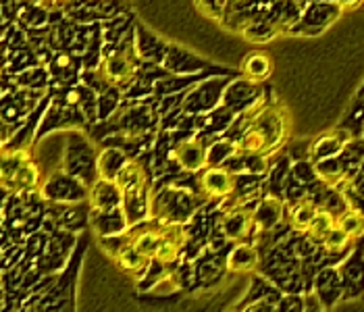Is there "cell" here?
I'll return each instance as SVG.
<instances>
[{
  "label": "cell",
  "mask_w": 364,
  "mask_h": 312,
  "mask_svg": "<svg viewBox=\"0 0 364 312\" xmlns=\"http://www.w3.org/2000/svg\"><path fill=\"white\" fill-rule=\"evenodd\" d=\"M337 225V215L329 208H318V213L314 215L310 227L306 229V237L310 242H323V237Z\"/></svg>",
  "instance_id": "cell-15"
},
{
  "label": "cell",
  "mask_w": 364,
  "mask_h": 312,
  "mask_svg": "<svg viewBox=\"0 0 364 312\" xmlns=\"http://www.w3.org/2000/svg\"><path fill=\"white\" fill-rule=\"evenodd\" d=\"M125 165H127L125 154H123L121 150H117V148H111V150H105V152L98 156V161H96V171H98V177H102V179H112V181H114V177L119 175V171L123 169Z\"/></svg>",
  "instance_id": "cell-14"
},
{
  "label": "cell",
  "mask_w": 364,
  "mask_h": 312,
  "mask_svg": "<svg viewBox=\"0 0 364 312\" xmlns=\"http://www.w3.org/2000/svg\"><path fill=\"white\" fill-rule=\"evenodd\" d=\"M242 73L250 82H264L273 73V60H271L269 55H264V53H252V55H248L246 60H244Z\"/></svg>",
  "instance_id": "cell-12"
},
{
  "label": "cell",
  "mask_w": 364,
  "mask_h": 312,
  "mask_svg": "<svg viewBox=\"0 0 364 312\" xmlns=\"http://www.w3.org/2000/svg\"><path fill=\"white\" fill-rule=\"evenodd\" d=\"M233 150H237V146L231 142L213 144V148H208V167H221Z\"/></svg>",
  "instance_id": "cell-20"
},
{
  "label": "cell",
  "mask_w": 364,
  "mask_h": 312,
  "mask_svg": "<svg viewBox=\"0 0 364 312\" xmlns=\"http://www.w3.org/2000/svg\"><path fill=\"white\" fill-rule=\"evenodd\" d=\"M173 161L179 165V169L188 173H198L204 167H208V148L202 138H192L173 152Z\"/></svg>",
  "instance_id": "cell-9"
},
{
  "label": "cell",
  "mask_w": 364,
  "mask_h": 312,
  "mask_svg": "<svg viewBox=\"0 0 364 312\" xmlns=\"http://www.w3.org/2000/svg\"><path fill=\"white\" fill-rule=\"evenodd\" d=\"M363 0H336V4L339 9H356Z\"/></svg>",
  "instance_id": "cell-21"
},
{
  "label": "cell",
  "mask_w": 364,
  "mask_h": 312,
  "mask_svg": "<svg viewBox=\"0 0 364 312\" xmlns=\"http://www.w3.org/2000/svg\"><path fill=\"white\" fill-rule=\"evenodd\" d=\"M316 213H318V206L314 202L302 200V202L291 206V210H289V225L296 231H300V233H306V229L310 227V223H312Z\"/></svg>",
  "instance_id": "cell-17"
},
{
  "label": "cell",
  "mask_w": 364,
  "mask_h": 312,
  "mask_svg": "<svg viewBox=\"0 0 364 312\" xmlns=\"http://www.w3.org/2000/svg\"><path fill=\"white\" fill-rule=\"evenodd\" d=\"M123 192L117 185V181L112 179H102L98 177L92 185H90V206L92 210L105 213V210H114V208H123Z\"/></svg>",
  "instance_id": "cell-6"
},
{
  "label": "cell",
  "mask_w": 364,
  "mask_h": 312,
  "mask_svg": "<svg viewBox=\"0 0 364 312\" xmlns=\"http://www.w3.org/2000/svg\"><path fill=\"white\" fill-rule=\"evenodd\" d=\"M136 75V60L132 58L129 50L112 53L102 60V77L109 85L129 84Z\"/></svg>",
  "instance_id": "cell-5"
},
{
  "label": "cell",
  "mask_w": 364,
  "mask_h": 312,
  "mask_svg": "<svg viewBox=\"0 0 364 312\" xmlns=\"http://www.w3.org/2000/svg\"><path fill=\"white\" fill-rule=\"evenodd\" d=\"M350 142V138L348 136H343V138H337V134H327V136H323V138H318L316 142L312 144V156H314V161H323V158H331V156H339V152L346 148V144Z\"/></svg>",
  "instance_id": "cell-16"
},
{
  "label": "cell",
  "mask_w": 364,
  "mask_h": 312,
  "mask_svg": "<svg viewBox=\"0 0 364 312\" xmlns=\"http://www.w3.org/2000/svg\"><path fill=\"white\" fill-rule=\"evenodd\" d=\"M287 131V123L283 119L279 109H267L260 113L254 121H250L248 129L240 136L237 140V152L242 154H264L273 150L283 140Z\"/></svg>",
  "instance_id": "cell-1"
},
{
  "label": "cell",
  "mask_w": 364,
  "mask_h": 312,
  "mask_svg": "<svg viewBox=\"0 0 364 312\" xmlns=\"http://www.w3.org/2000/svg\"><path fill=\"white\" fill-rule=\"evenodd\" d=\"M152 217L161 223H183L192 215V196L186 190L167 188L150 202Z\"/></svg>",
  "instance_id": "cell-2"
},
{
  "label": "cell",
  "mask_w": 364,
  "mask_h": 312,
  "mask_svg": "<svg viewBox=\"0 0 364 312\" xmlns=\"http://www.w3.org/2000/svg\"><path fill=\"white\" fill-rule=\"evenodd\" d=\"M2 150H4V138L0 136V152H2Z\"/></svg>",
  "instance_id": "cell-22"
},
{
  "label": "cell",
  "mask_w": 364,
  "mask_h": 312,
  "mask_svg": "<svg viewBox=\"0 0 364 312\" xmlns=\"http://www.w3.org/2000/svg\"><path fill=\"white\" fill-rule=\"evenodd\" d=\"M186 244V229L181 223H165L163 233H161V242L159 248L154 252V262H159L161 267L173 264L179 256V250Z\"/></svg>",
  "instance_id": "cell-7"
},
{
  "label": "cell",
  "mask_w": 364,
  "mask_h": 312,
  "mask_svg": "<svg viewBox=\"0 0 364 312\" xmlns=\"http://www.w3.org/2000/svg\"><path fill=\"white\" fill-rule=\"evenodd\" d=\"M235 173L225 167H206L198 177V188L208 200H225L235 192Z\"/></svg>",
  "instance_id": "cell-4"
},
{
  "label": "cell",
  "mask_w": 364,
  "mask_h": 312,
  "mask_svg": "<svg viewBox=\"0 0 364 312\" xmlns=\"http://www.w3.org/2000/svg\"><path fill=\"white\" fill-rule=\"evenodd\" d=\"M40 192H42V196L46 200H55V202H77V200L87 198L90 185H85L84 181H80L77 177H73L67 171L60 169L46 177V181L42 183Z\"/></svg>",
  "instance_id": "cell-3"
},
{
  "label": "cell",
  "mask_w": 364,
  "mask_h": 312,
  "mask_svg": "<svg viewBox=\"0 0 364 312\" xmlns=\"http://www.w3.org/2000/svg\"><path fill=\"white\" fill-rule=\"evenodd\" d=\"M337 225L343 229L348 235H352L354 240L363 237L364 235V213H358V210H343L337 215Z\"/></svg>",
  "instance_id": "cell-19"
},
{
  "label": "cell",
  "mask_w": 364,
  "mask_h": 312,
  "mask_svg": "<svg viewBox=\"0 0 364 312\" xmlns=\"http://www.w3.org/2000/svg\"><path fill=\"white\" fill-rule=\"evenodd\" d=\"M221 229L229 242L248 240L254 231V208H248V206L231 208L221 221Z\"/></svg>",
  "instance_id": "cell-8"
},
{
  "label": "cell",
  "mask_w": 364,
  "mask_h": 312,
  "mask_svg": "<svg viewBox=\"0 0 364 312\" xmlns=\"http://www.w3.org/2000/svg\"><path fill=\"white\" fill-rule=\"evenodd\" d=\"M38 183H40V171L36 167L33 158H29L28 163H23V165L19 167V171L13 175V179L9 181L6 190L21 194V192H28V190L38 188Z\"/></svg>",
  "instance_id": "cell-13"
},
{
  "label": "cell",
  "mask_w": 364,
  "mask_h": 312,
  "mask_svg": "<svg viewBox=\"0 0 364 312\" xmlns=\"http://www.w3.org/2000/svg\"><path fill=\"white\" fill-rule=\"evenodd\" d=\"M321 244H323V250H325L327 254H343V252H348V250L352 248L354 237L348 235L339 225H336V227L331 229V231L323 237Z\"/></svg>",
  "instance_id": "cell-18"
},
{
  "label": "cell",
  "mask_w": 364,
  "mask_h": 312,
  "mask_svg": "<svg viewBox=\"0 0 364 312\" xmlns=\"http://www.w3.org/2000/svg\"><path fill=\"white\" fill-rule=\"evenodd\" d=\"M258 264V250L252 244H237L227 258V269L231 273H248Z\"/></svg>",
  "instance_id": "cell-11"
},
{
  "label": "cell",
  "mask_w": 364,
  "mask_h": 312,
  "mask_svg": "<svg viewBox=\"0 0 364 312\" xmlns=\"http://www.w3.org/2000/svg\"><path fill=\"white\" fill-rule=\"evenodd\" d=\"M281 217H283L281 200L275 198V196H267L254 208V227L258 231H269V229L279 225Z\"/></svg>",
  "instance_id": "cell-10"
}]
</instances>
